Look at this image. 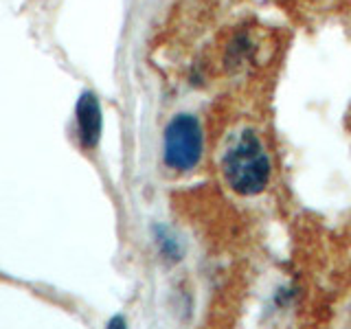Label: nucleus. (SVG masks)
<instances>
[{"label": "nucleus", "instance_id": "nucleus-1", "mask_svg": "<svg viewBox=\"0 0 351 329\" xmlns=\"http://www.w3.org/2000/svg\"><path fill=\"white\" fill-rule=\"evenodd\" d=\"M224 175L241 195H255L266 189L270 180V160L252 130L241 132L224 154Z\"/></svg>", "mask_w": 351, "mask_h": 329}, {"label": "nucleus", "instance_id": "nucleus-2", "mask_svg": "<svg viewBox=\"0 0 351 329\" xmlns=\"http://www.w3.org/2000/svg\"><path fill=\"white\" fill-rule=\"evenodd\" d=\"M202 156V127L191 114H178L165 130V164L178 171L193 169Z\"/></svg>", "mask_w": 351, "mask_h": 329}, {"label": "nucleus", "instance_id": "nucleus-3", "mask_svg": "<svg viewBox=\"0 0 351 329\" xmlns=\"http://www.w3.org/2000/svg\"><path fill=\"white\" fill-rule=\"evenodd\" d=\"M75 121H77V134L86 147H95L101 136L104 119H101V106L95 93H84L75 108Z\"/></svg>", "mask_w": 351, "mask_h": 329}, {"label": "nucleus", "instance_id": "nucleus-4", "mask_svg": "<svg viewBox=\"0 0 351 329\" xmlns=\"http://www.w3.org/2000/svg\"><path fill=\"white\" fill-rule=\"evenodd\" d=\"M108 327H125V321L123 318H112V321L108 323Z\"/></svg>", "mask_w": 351, "mask_h": 329}]
</instances>
